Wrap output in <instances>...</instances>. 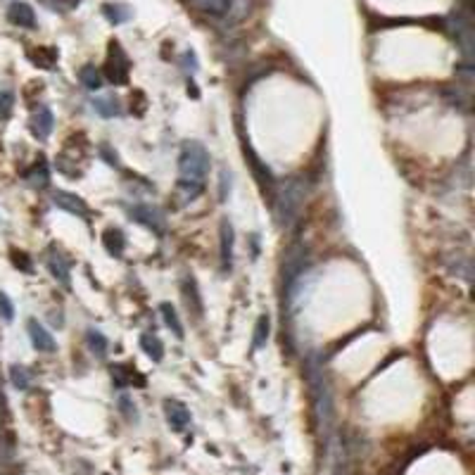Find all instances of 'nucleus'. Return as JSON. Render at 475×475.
Returning <instances> with one entry per match:
<instances>
[{
  "mask_svg": "<svg viewBox=\"0 0 475 475\" xmlns=\"http://www.w3.org/2000/svg\"><path fill=\"white\" fill-rule=\"evenodd\" d=\"M209 174V152L198 140H188L181 145L179 155V190L188 200H195L205 190Z\"/></svg>",
  "mask_w": 475,
  "mask_h": 475,
  "instance_id": "f257e3e1",
  "label": "nucleus"
},
{
  "mask_svg": "<svg viewBox=\"0 0 475 475\" xmlns=\"http://www.w3.org/2000/svg\"><path fill=\"white\" fill-rule=\"evenodd\" d=\"M302 202H304V183L302 181H288L285 186L276 193V221L281 223V228L290 230L300 219L302 212Z\"/></svg>",
  "mask_w": 475,
  "mask_h": 475,
  "instance_id": "f03ea898",
  "label": "nucleus"
},
{
  "mask_svg": "<svg viewBox=\"0 0 475 475\" xmlns=\"http://www.w3.org/2000/svg\"><path fill=\"white\" fill-rule=\"evenodd\" d=\"M447 26L452 29V36L459 43L466 62L471 65V55H473V19H471V12L468 10L454 12V15L447 19Z\"/></svg>",
  "mask_w": 475,
  "mask_h": 475,
  "instance_id": "7ed1b4c3",
  "label": "nucleus"
},
{
  "mask_svg": "<svg viewBox=\"0 0 475 475\" xmlns=\"http://www.w3.org/2000/svg\"><path fill=\"white\" fill-rule=\"evenodd\" d=\"M304 269H307V250H304L300 242H295V245L288 247L285 259H283V283H285V288L295 285L297 278L304 276Z\"/></svg>",
  "mask_w": 475,
  "mask_h": 475,
  "instance_id": "20e7f679",
  "label": "nucleus"
},
{
  "mask_svg": "<svg viewBox=\"0 0 475 475\" xmlns=\"http://www.w3.org/2000/svg\"><path fill=\"white\" fill-rule=\"evenodd\" d=\"M105 74H107V79L117 86L128 84V57H126V52L121 50V45L117 40L110 43V55H107V62H105Z\"/></svg>",
  "mask_w": 475,
  "mask_h": 475,
  "instance_id": "39448f33",
  "label": "nucleus"
},
{
  "mask_svg": "<svg viewBox=\"0 0 475 475\" xmlns=\"http://www.w3.org/2000/svg\"><path fill=\"white\" fill-rule=\"evenodd\" d=\"M131 219L133 221H138V223H142L145 228H150V230H155L157 235H162L167 230V223H164V214L160 212L157 207H150V205H133L131 209Z\"/></svg>",
  "mask_w": 475,
  "mask_h": 475,
  "instance_id": "423d86ee",
  "label": "nucleus"
},
{
  "mask_svg": "<svg viewBox=\"0 0 475 475\" xmlns=\"http://www.w3.org/2000/svg\"><path fill=\"white\" fill-rule=\"evenodd\" d=\"M52 202H55L60 209H65V212L79 216V219H88V205L79 195L67 193V190H57V193L52 195Z\"/></svg>",
  "mask_w": 475,
  "mask_h": 475,
  "instance_id": "0eeeda50",
  "label": "nucleus"
},
{
  "mask_svg": "<svg viewBox=\"0 0 475 475\" xmlns=\"http://www.w3.org/2000/svg\"><path fill=\"white\" fill-rule=\"evenodd\" d=\"M164 416L172 425V430L183 432L190 425V411L186 409V404L176 402V399H167L164 402Z\"/></svg>",
  "mask_w": 475,
  "mask_h": 475,
  "instance_id": "6e6552de",
  "label": "nucleus"
},
{
  "mask_svg": "<svg viewBox=\"0 0 475 475\" xmlns=\"http://www.w3.org/2000/svg\"><path fill=\"white\" fill-rule=\"evenodd\" d=\"M112 378H114V385L117 388H145V378L140 376V373H135L128 364H114L112 366Z\"/></svg>",
  "mask_w": 475,
  "mask_h": 475,
  "instance_id": "1a4fd4ad",
  "label": "nucleus"
},
{
  "mask_svg": "<svg viewBox=\"0 0 475 475\" xmlns=\"http://www.w3.org/2000/svg\"><path fill=\"white\" fill-rule=\"evenodd\" d=\"M52 126H55V117H52L50 107L40 105L38 110L33 112V117H31V131H33V135H36V138H48L50 131H52Z\"/></svg>",
  "mask_w": 475,
  "mask_h": 475,
  "instance_id": "9d476101",
  "label": "nucleus"
},
{
  "mask_svg": "<svg viewBox=\"0 0 475 475\" xmlns=\"http://www.w3.org/2000/svg\"><path fill=\"white\" fill-rule=\"evenodd\" d=\"M29 337L33 342V347H36L38 352H55V340H52V335L48 332L43 325H40L36 318H29Z\"/></svg>",
  "mask_w": 475,
  "mask_h": 475,
  "instance_id": "9b49d317",
  "label": "nucleus"
},
{
  "mask_svg": "<svg viewBox=\"0 0 475 475\" xmlns=\"http://www.w3.org/2000/svg\"><path fill=\"white\" fill-rule=\"evenodd\" d=\"M45 264H48V269H50L52 278H55L57 283H62L65 288H69V262L52 250V252L45 257Z\"/></svg>",
  "mask_w": 475,
  "mask_h": 475,
  "instance_id": "f8f14e48",
  "label": "nucleus"
},
{
  "mask_svg": "<svg viewBox=\"0 0 475 475\" xmlns=\"http://www.w3.org/2000/svg\"><path fill=\"white\" fill-rule=\"evenodd\" d=\"M8 19L15 26H22V29H33L36 26V15L26 3H12L8 10Z\"/></svg>",
  "mask_w": 475,
  "mask_h": 475,
  "instance_id": "ddd939ff",
  "label": "nucleus"
},
{
  "mask_svg": "<svg viewBox=\"0 0 475 475\" xmlns=\"http://www.w3.org/2000/svg\"><path fill=\"white\" fill-rule=\"evenodd\" d=\"M245 160L250 162V167H252V174H255V179L259 181V186H262V190L267 193V190H274V176H271V172L267 169V164H262L259 162V157L250 150V147H245Z\"/></svg>",
  "mask_w": 475,
  "mask_h": 475,
  "instance_id": "4468645a",
  "label": "nucleus"
},
{
  "mask_svg": "<svg viewBox=\"0 0 475 475\" xmlns=\"http://www.w3.org/2000/svg\"><path fill=\"white\" fill-rule=\"evenodd\" d=\"M230 257H233V228L228 221H221V267L230 271Z\"/></svg>",
  "mask_w": 475,
  "mask_h": 475,
  "instance_id": "2eb2a0df",
  "label": "nucleus"
},
{
  "mask_svg": "<svg viewBox=\"0 0 475 475\" xmlns=\"http://www.w3.org/2000/svg\"><path fill=\"white\" fill-rule=\"evenodd\" d=\"M103 245L112 257H121V252H124L126 247V238L119 228H107L103 233Z\"/></svg>",
  "mask_w": 475,
  "mask_h": 475,
  "instance_id": "dca6fc26",
  "label": "nucleus"
},
{
  "mask_svg": "<svg viewBox=\"0 0 475 475\" xmlns=\"http://www.w3.org/2000/svg\"><path fill=\"white\" fill-rule=\"evenodd\" d=\"M140 347L145 352L147 357L152 359V362H162L164 359V347H162L160 337L152 335V332H142L140 335Z\"/></svg>",
  "mask_w": 475,
  "mask_h": 475,
  "instance_id": "f3484780",
  "label": "nucleus"
},
{
  "mask_svg": "<svg viewBox=\"0 0 475 475\" xmlns=\"http://www.w3.org/2000/svg\"><path fill=\"white\" fill-rule=\"evenodd\" d=\"M93 107H95V112L105 119H112V117H117V114H121V107H119L117 98H95Z\"/></svg>",
  "mask_w": 475,
  "mask_h": 475,
  "instance_id": "a211bd4d",
  "label": "nucleus"
},
{
  "mask_svg": "<svg viewBox=\"0 0 475 475\" xmlns=\"http://www.w3.org/2000/svg\"><path fill=\"white\" fill-rule=\"evenodd\" d=\"M86 342H88V347H91V352L98 359H105L107 357V337L100 330H95V328L88 330L86 332Z\"/></svg>",
  "mask_w": 475,
  "mask_h": 475,
  "instance_id": "6ab92c4d",
  "label": "nucleus"
},
{
  "mask_svg": "<svg viewBox=\"0 0 475 475\" xmlns=\"http://www.w3.org/2000/svg\"><path fill=\"white\" fill-rule=\"evenodd\" d=\"M79 79H81V84H84V86L88 88V91H98V88L103 86V74H100L98 69H95L93 65L81 67Z\"/></svg>",
  "mask_w": 475,
  "mask_h": 475,
  "instance_id": "aec40b11",
  "label": "nucleus"
},
{
  "mask_svg": "<svg viewBox=\"0 0 475 475\" xmlns=\"http://www.w3.org/2000/svg\"><path fill=\"white\" fill-rule=\"evenodd\" d=\"M269 340V316L264 314L257 318V325H255V335H252V352H259L264 345Z\"/></svg>",
  "mask_w": 475,
  "mask_h": 475,
  "instance_id": "412c9836",
  "label": "nucleus"
},
{
  "mask_svg": "<svg viewBox=\"0 0 475 475\" xmlns=\"http://www.w3.org/2000/svg\"><path fill=\"white\" fill-rule=\"evenodd\" d=\"M160 311H162V318H164V323L174 330V335L179 337V340H183V325L179 321V314H176V309L169 302H164L160 307Z\"/></svg>",
  "mask_w": 475,
  "mask_h": 475,
  "instance_id": "4be33fe9",
  "label": "nucleus"
},
{
  "mask_svg": "<svg viewBox=\"0 0 475 475\" xmlns=\"http://www.w3.org/2000/svg\"><path fill=\"white\" fill-rule=\"evenodd\" d=\"M10 380H12V385H15L17 390H26L31 385L29 371H26L24 366H19V364H12L10 366Z\"/></svg>",
  "mask_w": 475,
  "mask_h": 475,
  "instance_id": "5701e85b",
  "label": "nucleus"
},
{
  "mask_svg": "<svg viewBox=\"0 0 475 475\" xmlns=\"http://www.w3.org/2000/svg\"><path fill=\"white\" fill-rule=\"evenodd\" d=\"M103 12H105V17L110 19L112 24H121V22H126L128 19V15H131V12H128L126 8H121V5H103Z\"/></svg>",
  "mask_w": 475,
  "mask_h": 475,
  "instance_id": "b1692460",
  "label": "nucleus"
},
{
  "mask_svg": "<svg viewBox=\"0 0 475 475\" xmlns=\"http://www.w3.org/2000/svg\"><path fill=\"white\" fill-rule=\"evenodd\" d=\"M183 293H186V302L190 304L193 302V309H195V314H202V302H200V295H198V288H195V281L193 278H186V290H183Z\"/></svg>",
  "mask_w": 475,
  "mask_h": 475,
  "instance_id": "393cba45",
  "label": "nucleus"
},
{
  "mask_svg": "<svg viewBox=\"0 0 475 475\" xmlns=\"http://www.w3.org/2000/svg\"><path fill=\"white\" fill-rule=\"evenodd\" d=\"M12 107H15V95H12V91H0V119H10Z\"/></svg>",
  "mask_w": 475,
  "mask_h": 475,
  "instance_id": "a878e982",
  "label": "nucleus"
},
{
  "mask_svg": "<svg viewBox=\"0 0 475 475\" xmlns=\"http://www.w3.org/2000/svg\"><path fill=\"white\" fill-rule=\"evenodd\" d=\"M50 50H52V48H38V50H33L31 52V62L36 67H43V69H50L52 62H55V57H45Z\"/></svg>",
  "mask_w": 475,
  "mask_h": 475,
  "instance_id": "bb28decb",
  "label": "nucleus"
},
{
  "mask_svg": "<svg viewBox=\"0 0 475 475\" xmlns=\"http://www.w3.org/2000/svg\"><path fill=\"white\" fill-rule=\"evenodd\" d=\"M40 3L45 5V8L55 10V12H67V10H74L81 0H40Z\"/></svg>",
  "mask_w": 475,
  "mask_h": 475,
  "instance_id": "cd10ccee",
  "label": "nucleus"
},
{
  "mask_svg": "<svg viewBox=\"0 0 475 475\" xmlns=\"http://www.w3.org/2000/svg\"><path fill=\"white\" fill-rule=\"evenodd\" d=\"M12 264L15 267H19L24 271V274H31V259H29V255L26 252H22V250H12Z\"/></svg>",
  "mask_w": 475,
  "mask_h": 475,
  "instance_id": "c85d7f7f",
  "label": "nucleus"
},
{
  "mask_svg": "<svg viewBox=\"0 0 475 475\" xmlns=\"http://www.w3.org/2000/svg\"><path fill=\"white\" fill-rule=\"evenodd\" d=\"M0 316L5 318V321H12L15 318V307H12V302H10V297L0 290Z\"/></svg>",
  "mask_w": 475,
  "mask_h": 475,
  "instance_id": "c756f323",
  "label": "nucleus"
},
{
  "mask_svg": "<svg viewBox=\"0 0 475 475\" xmlns=\"http://www.w3.org/2000/svg\"><path fill=\"white\" fill-rule=\"evenodd\" d=\"M119 411L124 413V416L128 420H135L138 418V413H135V406H131V402H128V397H121L119 399Z\"/></svg>",
  "mask_w": 475,
  "mask_h": 475,
  "instance_id": "7c9ffc66",
  "label": "nucleus"
},
{
  "mask_svg": "<svg viewBox=\"0 0 475 475\" xmlns=\"http://www.w3.org/2000/svg\"><path fill=\"white\" fill-rule=\"evenodd\" d=\"M10 420V411H8V404H5V395L3 390H0V428H3L5 423Z\"/></svg>",
  "mask_w": 475,
  "mask_h": 475,
  "instance_id": "2f4dec72",
  "label": "nucleus"
},
{
  "mask_svg": "<svg viewBox=\"0 0 475 475\" xmlns=\"http://www.w3.org/2000/svg\"><path fill=\"white\" fill-rule=\"evenodd\" d=\"M100 150H103V152H107V147H105V145H100ZM105 160H107V162H110V164H117V152H114V155L110 152V155H107V157H105Z\"/></svg>",
  "mask_w": 475,
  "mask_h": 475,
  "instance_id": "473e14b6",
  "label": "nucleus"
}]
</instances>
